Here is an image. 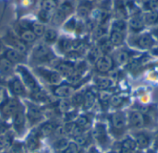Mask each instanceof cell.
Listing matches in <instances>:
<instances>
[{
    "label": "cell",
    "mask_w": 158,
    "mask_h": 153,
    "mask_svg": "<svg viewBox=\"0 0 158 153\" xmlns=\"http://www.w3.org/2000/svg\"><path fill=\"white\" fill-rule=\"evenodd\" d=\"M53 56L50 47L46 43H39L32 50V58L36 62L44 63L50 61Z\"/></svg>",
    "instance_id": "277c9868"
},
{
    "label": "cell",
    "mask_w": 158,
    "mask_h": 153,
    "mask_svg": "<svg viewBox=\"0 0 158 153\" xmlns=\"http://www.w3.org/2000/svg\"><path fill=\"white\" fill-rule=\"evenodd\" d=\"M129 121L131 127L134 128H142L144 126V117L138 111H133L131 113Z\"/></svg>",
    "instance_id": "4fadbf2b"
},
{
    "label": "cell",
    "mask_w": 158,
    "mask_h": 153,
    "mask_svg": "<svg viewBox=\"0 0 158 153\" xmlns=\"http://www.w3.org/2000/svg\"><path fill=\"white\" fill-rule=\"evenodd\" d=\"M55 127L51 122H45L42 124L38 128V136L40 137H49L53 134Z\"/></svg>",
    "instance_id": "2e32d148"
},
{
    "label": "cell",
    "mask_w": 158,
    "mask_h": 153,
    "mask_svg": "<svg viewBox=\"0 0 158 153\" xmlns=\"http://www.w3.org/2000/svg\"><path fill=\"white\" fill-rule=\"evenodd\" d=\"M13 69H14V64L12 62H10L6 57L0 58V72L2 74L8 75L12 73Z\"/></svg>",
    "instance_id": "e0dca14e"
},
{
    "label": "cell",
    "mask_w": 158,
    "mask_h": 153,
    "mask_svg": "<svg viewBox=\"0 0 158 153\" xmlns=\"http://www.w3.org/2000/svg\"><path fill=\"white\" fill-rule=\"evenodd\" d=\"M75 124H76L79 127H81V129H83V130L85 131L86 129H88V128L90 127L91 122H90V119H89L88 116H86V115H80V116H78V118L76 119Z\"/></svg>",
    "instance_id": "cb8c5ba5"
},
{
    "label": "cell",
    "mask_w": 158,
    "mask_h": 153,
    "mask_svg": "<svg viewBox=\"0 0 158 153\" xmlns=\"http://www.w3.org/2000/svg\"><path fill=\"white\" fill-rule=\"evenodd\" d=\"M129 60V54L125 51H120L116 54L115 55V61L118 65L121 66L128 62Z\"/></svg>",
    "instance_id": "1f68e13d"
},
{
    "label": "cell",
    "mask_w": 158,
    "mask_h": 153,
    "mask_svg": "<svg viewBox=\"0 0 158 153\" xmlns=\"http://www.w3.org/2000/svg\"><path fill=\"white\" fill-rule=\"evenodd\" d=\"M110 122H111L112 127L117 131L123 130L124 127H126V117L122 113H119V112L115 113L111 115Z\"/></svg>",
    "instance_id": "8fae6325"
},
{
    "label": "cell",
    "mask_w": 158,
    "mask_h": 153,
    "mask_svg": "<svg viewBox=\"0 0 158 153\" xmlns=\"http://www.w3.org/2000/svg\"><path fill=\"white\" fill-rule=\"evenodd\" d=\"M38 147V139L37 137H30L27 140V148L31 151L36 150Z\"/></svg>",
    "instance_id": "f35d334b"
},
{
    "label": "cell",
    "mask_w": 158,
    "mask_h": 153,
    "mask_svg": "<svg viewBox=\"0 0 158 153\" xmlns=\"http://www.w3.org/2000/svg\"><path fill=\"white\" fill-rule=\"evenodd\" d=\"M95 67L98 72H108L113 67V59L107 54H104L100 56L98 60L95 62Z\"/></svg>",
    "instance_id": "9c48e42d"
},
{
    "label": "cell",
    "mask_w": 158,
    "mask_h": 153,
    "mask_svg": "<svg viewBox=\"0 0 158 153\" xmlns=\"http://www.w3.org/2000/svg\"><path fill=\"white\" fill-rule=\"evenodd\" d=\"M95 103V96L93 92L91 91H87L86 93H84V102H83V107L85 109H90L94 106Z\"/></svg>",
    "instance_id": "7402d4cb"
},
{
    "label": "cell",
    "mask_w": 158,
    "mask_h": 153,
    "mask_svg": "<svg viewBox=\"0 0 158 153\" xmlns=\"http://www.w3.org/2000/svg\"><path fill=\"white\" fill-rule=\"evenodd\" d=\"M8 89L10 90V91L13 93L14 96H26L28 93L27 89L25 88L24 84L22 83L21 79H19V77L18 76H14L12 77L9 81H8Z\"/></svg>",
    "instance_id": "52a82bcc"
},
{
    "label": "cell",
    "mask_w": 158,
    "mask_h": 153,
    "mask_svg": "<svg viewBox=\"0 0 158 153\" xmlns=\"http://www.w3.org/2000/svg\"><path fill=\"white\" fill-rule=\"evenodd\" d=\"M17 72L19 75V79L24 84L27 91H30L32 94L42 91V88L37 78L24 66L19 65L17 66Z\"/></svg>",
    "instance_id": "6da1fadb"
},
{
    "label": "cell",
    "mask_w": 158,
    "mask_h": 153,
    "mask_svg": "<svg viewBox=\"0 0 158 153\" xmlns=\"http://www.w3.org/2000/svg\"><path fill=\"white\" fill-rule=\"evenodd\" d=\"M26 112L24 111V108L19 105V109L16 111V113L12 116V121H13V127L15 132L18 135H20L21 133L24 132L25 129V125H26Z\"/></svg>",
    "instance_id": "5b68a950"
},
{
    "label": "cell",
    "mask_w": 158,
    "mask_h": 153,
    "mask_svg": "<svg viewBox=\"0 0 158 153\" xmlns=\"http://www.w3.org/2000/svg\"><path fill=\"white\" fill-rule=\"evenodd\" d=\"M112 43L110 42V41L109 42H105L101 46H100V50L101 51H103V52H108L109 50H111L112 49Z\"/></svg>",
    "instance_id": "7bdbcfd3"
},
{
    "label": "cell",
    "mask_w": 158,
    "mask_h": 153,
    "mask_svg": "<svg viewBox=\"0 0 158 153\" xmlns=\"http://www.w3.org/2000/svg\"><path fill=\"white\" fill-rule=\"evenodd\" d=\"M143 21L147 24H154L158 21V12L155 10H150L143 17Z\"/></svg>",
    "instance_id": "4dcf8cb0"
},
{
    "label": "cell",
    "mask_w": 158,
    "mask_h": 153,
    "mask_svg": "<svg viewBox=\"0 0 158 153\" xmlns=\"http://www.w3.org/2000/svg\"><path fill=\"white\" fill-rule=\"evenodd\" d=\"M155 33H156V35L158 37V28H156V31H155Z\"/></svg>",
    "instance_id": "f5cc1de1"
},
{
    "label": "cell",
    "mask_w": 158,
    "mask_h": 153,
    "mask_svg": "<svg viewBox=\"0 0 158 153\" xmlns=\"http://www.w3.org/2000/svg\"><path fill=\"white\" fill-rule=\"evenodd\" d=\"M100 100L102 101V102H107L108 100H110V98H111V93H109V92H106V91H102L101 93H100Z\"/></svg>",
    "instance_id": "ee69618b"
},
{
    "label": "cell",
    "mask_w": 158,
    "mask_h": 153,
    "mask_svg": "<svg viewBox=\"0 0 158 153\" xmlns=\"http://www.w3.org/2000/svg\"><path fill=\"white\" fill-rule=\"evenodd\" d=\"M87 153H100V151L97 150V148H96V147L92 146V147H90V149L88 150Z\"/></svg>",
    "instance_id": "7dc6e473"
},
{
    "label": "cell",
    "mask_w": 158,
    "mask_h": 153,
    "mask_svg": "<svg viewBox=\"0 0 158 153\" xmlns=\"http://www.w3.org/2000/svg\"><path fill=\"white\" fill-rule=\"evenodd\" d=\"M91 9H92V4L90 2H88V1H84V2H82L79 6V7H78V13H79L80 16L85 17V16H87L90 13Z\"/></svg>",
    "instance_id": "83f0119b"
},
{
    "label": "cell",
    "mask_w": 158,
    "mask_h": 153,
    "mask_svg": "<svg viewBox=\"0 0 158 153\" xmlns=\"http://www.w3.org/2000/svg\"><path fill=\"white\" fill-rule=\"evenodd\" d=\"M4 57H6V59H8L10 62H12L13 64H19L24 61V54L18 52L17 50L13 49V48H7L5 51L4 54Z\"/></svg>",
    "instance_id": "7c38bea8"
},
{
    "label": "cell",
    "mask_w": 158,
    "mask_h": 153,
    "mask_svg": "<svg viewBox=\"0 0 158 153\" xmlns=\"http://www.w3.org/2000/svg\"><path fill=\"white\" fill-rule=\"evenodd\" d=\"M109 153H117V152H115V151H111V152H109Z\"/></svg>",
    "instance_id": "db71d44e"
},
{
    "label": "cell",
    "mask_w": 158,
    "mask_h": 153,
    "mask_svg": "<svg viewBox=\"0 0 158 153\" xmlns=\"http://www.w3.org/2000/svg\"><path fill=\"white\" fill-rule=\"evenodd\" d=\"M134 140L137 144V147L141 149H147L151 144V138L149 137L148 134L143 133V132L137 133L135 135Z\"/></svg>",
    "instance_id": "5bb4252c"
},
{
    "label": "cell",
    "mask_w": 158,
    "mask_h": 153,
    "mask_svg": "<svg viewBox=\"0 0 158 153\" xmlns=\"http://www.w3.org/2000/svg\"><path fill=\"white\" fill-rule=\"evenodd\" d=\"M44 42L46 44L55 42L57 39V32L56 30H53V29H48L45 30L44 34Z\"/></svg>",
    "instance_id": "44dd1931"
},
{
    "label": "cell",
    "mask_w": 158,
    "mask_h": 153,
    "mask_svg": "<svg viewBox=\"0 0 158 153\" xmlns=\"http://www.w3.org/2000/svg\"><path fill=\"white\" fill-rule=\"evenodd\" d=\"M122 102H123V99H122L120 96H118V95L111 96V98H110V100H109L110 105L113 106V107H115V108L119 107V106L122 104Z\"/></svg>",
    "instance_id": "8d00e7d4"
},
{
    "label": "cell",
    "mask_w": 158,
    "mask_h": 153,
    "mask_svg": "<svg viewBox=\"0 0 158 153\" xmlns=\"http://www.w3.org/2000/svg\"><path fill=\"white\" fill-rule=\"evenodd\" d=\"M145 3H146L147 7H148L150 10H152L153 8L157 7L158 6V0H148V1H146Z\"/></svg>",
    "instance_id": "f6af8a7d"
},
{
    "label": "cell",
    "mask_w": 158,
    "mask_h": 153,
    "mask_svg": "<svg viewBox=\"0 0 158 153\" xmlns=\"http://www.w3.org/2000/svg\"><path fill=\"white\" fill-rule=\"evenodd\" d=\"M19 105L20 103L17 98H6L0 103V115L4 119L12 117Z\"/></svg>",
    "instance_id": "3957f363"
},
{
    "label": "cell",
    "mask_w": 158,
    "mask_h": 153,
    "mask_svg": "<svg viewBox=\"0 0 158 153\" xmlns=\"http://www.w3.org/2000/svg\"><path fill=\"white\" fill-rule=\"evenodd\" d=\"M67 15L61 10V9H56L54 14H52V18H51V22L55 25V26H58L60 24L63 23V21L66 19Z\"/></svg>",
    "instance_id": "d6986e66"
},
{
    "label": "cell",
    "mask_w": 158,
    "mask_h": 153,
    "mask_svg": "<svg viewBox=\"0 0 158 153\" xmlns=\"http://www.w3.org/2000/svg\"><path fill=\"white\" fill-rule=\"evenodd\" d=\"M70 102L72 103L73 107H80L83 105V102H84V94L78 92V93H74L71 98H70Z\"/></svg>",
    "instance_id": "4316f807"
},
{
    "label": "cell",
    "mask_w": 158,
    "mask_h": 153,
    "mask_svg": "<svg viewBox=\"0 0 158 153\" xmlns=\"http://www.w3.org/2000/svg\"><path fill=\"white\" fill-rule=\"evenodd\" d=\"M95 84L99 89L106 90V89H108L113 86V81L108 78L99 77L95 79Z\"/></svg>",
    "instance_id": "ffe728a7"
},
{
    "label": "cell",
    "mask_w": 158,
    "mask_h": 153,
    "mask_svg": "<svg viewBox=\"0 0 158 153\" xmlns=\"http://www.w3.org/2000/svg\"><path fill=\"white\" fill-rule=\"evenodd\" d=\"M145 153H156V151L154 150H149V151H147Z\"/></svg>",
    "instance_id": "816d5d0a"
},
{
    "label": "cell",
    "mask_w": 158,
    "mask_h": 153,
    "mask_svg": "<svg viewBox=\"0 0 158 153\" xmlns=\"http://www.w3.org/2000/svg\"><path fill=\"white\" fill-rule=\"evenodd\" d=\"M31 30L33 31V33L37 36V37H41L44 36V31H45V27L43 23L40 22H33L31 24Z\"/></svg>",
    "instance_id": "603a6c76"
},
{
    "label": "cell",
    "mask_w": 158,
    "mask_h": 153,
    "mask_svg": "<svg viewBox=\"0 0 158 153\" xmlns=\"http://www.w3.org/2000/svg\"><path fill=\"white\" fill-rule=\"evenodd\" d=\"M100 51H101L100 49L94 48V49H93V50L90 52V54H89V58H90V60H91L92 62H96V61L98 60V58L100 57V54H99Z\"/></svg>",
    "instance_id": "60d3db41"
},
{
    "label": "cell",
    "mask_w": 158,
    "mask_h": 153,
    "mask_svg": "<svg viewBox=\"0 0 158 153\" xmlns=\"http://www.w3.org/2000/svg\"><path fill=\"white\" fill-rule=\"evenodd\" d=\"M78 153H87V151H86L84 149H80V150H79V151H78Z\"/></svg>",
    "instance_id": "f907efd6"
},
{
    "label": "cell",
    "mask_w": 158,
    "mask_h": 153,
    "mask_svg": "<svg viewBox=\"0 0 158 153\" xmlns=\"http://www.w3.org/2000/svg\"><path fill=\"white\" fill-rule=\"evenodd\" d=\"M51 18H52V14L48 11H45L44 9L40 10L39 12V19L42 22H48L51 21Z\"/></svg>",
    "instance_id": "74e56055"
},
{
    "label": "cell",
    "mask_w": 158,
    "mask_h": 153,
    "mask_svg": "<svg viewBox=\"0 0 158 153\" xmlns=\"http://www.w3.org/2000/svg\"><path fill=\"white\" fill-rule=\"evenodd\" d=\"M118 153H134V151H131V150H128V149L120 147V149L118 151Z\"/></svg>",
    "instance_id": "c3c4849f"
},
{
    "label": "cell",
    "mask_w": 158,
    "mask_h": 153,
    "mask_svg": "<svg viewBox=\"0 0 158 153\" xmlns=\"http://www.w3.org/2000/svg\"><path fill=\"white\" fill-rule=\"evenodd\" d=\"M75 142L80 146L81 147H84L85 145H87L89 143V137H88V134H86L85 132L82 133L81 135L78 136L75 138Z\"/></svg>",
    "instance_id": "e575fe53"
},
{
    "label": "cell",
    "mask_w": 158,
    "mask_h": 153,
    "mask_svg": "<svg viewBox=\"0 0 158 153\" xmlns=\"http://www.w3.org/2000/svg\"><path fill=\"white\" fill-rule=\"evenodd\" d=\"M66 28L68 29V30H75V28H76V26H75V19H70V20H69L68 22H67V24H66Z\"/></svg>",
    "instance_id": "bcb514c9"
},
{
    "label": "cell",
    "mask_w": 158,
    "mask_h": 153,
    "mask_svg": "<svg viewBox=\"0 0 158 153\" xmlns=\"http://www.w3.org/2000/svg\"><path fill=\"white\" fill-rule=\"evenodd\" d=\"M138 45L142 48H149L153 45L154 43V40L152 38V36L150 34H143L138 38Z\"/></svg>",
    "instance_id": "ac0fdd59"
},
{
    "label": "cell",
    "mask_w": 158,
    "mask_h": 153,
    "mask_svg": "<svg viewBox=\"0 0 158 153\" xmlns=\"http://www.w3.org/2000/svg\"><path fill=\"white\" fill-rule=\"evenodd\" d=\"M52 93L54 96L62 99H69L75 93L74 87L70 84L61 83L57 86H52Z\"/></svg>",
    "instance_id": "8992f818"
},
{
    "label": "cell",
    "mask_w": 158,
    "mask_h": 153,
    "mask_svg": "<svg viewBox=\"0 0 158 153\" xmlns=\"http://www.w3.org/2000/svg\"><path fill=\"white\" fill-rule=\"evenodd\" d=\"M155 147L158 148V132L156 133V137H155Z\"/></svg>",
    "instance_id": "681fc988"
},
{
    "label": "cell",
    "mask_w": 158,
    "mask_h": 153,
    "mask_svg": "<svg viewBox=\"0 0 158 153\" xmlns=\"http://www.w3.org/2000/svg\"><path fill=\"white\" fill-rule=\"evenodd\" d=\"M28 108L26 112V118L28 119L29 123L31 124V126L39 123L42 120L43 117V113L42 111L35 105L34 103H27Z\"/></svg>",
    "instance_id": "ba28073f"
},
{
    "label": "cell",
    "mask_w": 158,
    "mask_h": 153,
    "mask_svg": "<svg viewBox=\"0 0 158 153\" xmlns=\"http://www.w3.org/2000/svg\"><path fill=\"white\" fill-rule=\"evenodd\" d=\"M35 72L40 79L51 86H57L63 82V77L56 69H51L45 66H37L35 67Z\"/></svg>",
    "instance_id": "7a4b0ae2"
},
{
    "label": "cell",
    "mask_w": 158,
    "mask_h": 153,
    "mask_svg": "<svg viewBox=\"0 0 158 153\" xmlns=\"http://www.w3.org/2000/svg\"><path fill=\"white\" fill-rule=\"evenodd\" d=\"M123 40H124V36H123L122 32H119V31H117V30H113L111 32L109 41L112 43V45H119V44L122 43Z\"/></svg>",
    "instance_id": "d4e9b609"
},
{
    "label": "cell",
    "mask_w": 158,
    "mask_h": 153,
    "mask_svg": "<svg viewBox=\"0 0 158 153\" xmlns=\"http://www.w3.org/2000/svg\"><path fill=\"white\" fill-rule=\"evenodd\" d=\"M125 29H126V23L122 19L117 20L113 24V30H117V31L122 32Z\"/></svg>",
    "instance_id": "ab89813d"
},
{
    "label": "cell",
    "mask_w": 158,
    "mask_h": 153,
    "mask_svg": "<svg viewBox=\"0 0 158 153\" xmlns=\"http://www.w3.org/2000/svg\"><path fill=\"white\" fill-rule=\"evenodd\" d=\"M19 40H21L23 42H32L35 41V39L37 38V36L33 33V31L30 29H24V28H20L19 33Z\"/></svg>",
    "instance_id": "9a60e30c"
},
{
    "label": "cell",
    "mask_w": 158,
    "mask_h": 153,
    "mask_svg": "<svg viewBox=\"0 0 158 153\" xmlns=\"http://www.w3.org/2000/svg\"><path fill=\"white\" fill-rule=\"evenodd\" d=\"M41 6H42V9L51 12L56 8L57 2H56V0H43L41 3Z\"/></svg>",
    "instance_id": "f546056e"
},
{
    "label": "cell",
    "mask_w": 158,
    "mask_h": 153,
    "mask_svg": "<svg viewBox=\"0 0 158 153\" xmlns=\"http://www.w3.org/2000/svg\"><path fill=\"white\" fill-rule=\"evenodd\" d=\"M93 137L94 138L95 140L98 141V143H100L101 145H105L108 141V137H107L106 127L103 124H97L94 129Z\"/></svg>",
    "instance_id": "30bf717a"
},
{
    "label": "cell",
    "mask_w": 158,
    "mask_h": 153,
    "mask_svg": "<svg viewBox=\"0 0 158 153\" xmlns=\"http://www.w3.org/2000/svg\"><path fill=\"white\" fill-rule=\"evenodd\" d=\"M59 9H61V10L68 16V15H69V13H71V11H72V6H71V4H70L69 2H64V3L61 4Z\"/></svg>",
    "instance_id": "b9f144b4"
},
{
    "label": "cell",
    "mask_w": 158,
    "mask_h": 153,
    "mask_svg": "<svg viewBox=\"0 0 158 153\" xmlns=\"http://www.w3.org/2000/svg\"><path fill=\"white\" fill-rule=\"evenodd\" d=\"M69 139H67V138L64 137V138L56 139L53 145H54V149H55V150H56V151H58L61 152V151L69 145Z\"/></svg>",
    "instance_id": "f1b7e54d"
},
{
    "label": "cell",
    "mask_w": 158,
    "mask_h": 153,
    "mask_svg": "<svg viewBox=\"0 0 158 153\" xmlns=\"http://www.w3.org/2000/svg\"><path fill=\"white\" fill-rule=\"evenodd\" d=\"M144 21L139 17H133L130 19V27L133 30H140L143 28Z\"/></svg>",
    "instance_id": "484cf974"
},
{
    "label": "cell",
    "mask_w": 158,
    "mask_h": 153,
    "mask_svg": "<svg viewBox=\"0 0 158 153\" xmlns=\"http://www.w3.org/2000/svg\"><path fill=\"white\" fill-rule=\"evenodd\" d=\"M120 147H121V148L128 149V150H131V151H135L136 148H137V144H136L134 139L127 138V139H125L121 142Z\"/></svg>",
    "instance_id": "d6a6232c"
},
{
    "label": "cell",
    "mask_w": 158,
    "mask_h": 153,
    "mask_svg": "<svg viewBox=\"0 0 158 153\" xmlns=\"http://www.w3.org/2000/svg\"><path fill=\"white\" fill-rule=\"evenodd\" d=\"M71 43L72 42L67 39H61L58 42V47L62 52H68L71 49Z\"/></svg>",
    "instance_id": "d590c367"
},
{
    "label": "cell",
    "mask_w": 158,
    "mask_h": 153,
    "mask_svg": "<svg viewBox=\"0 0 158 153\" xmlns=\"http://www.w3.org/2000/svg\"><path fill=\"white\" fill-rule=\"evenodd\" d=\"M143 1H144V2H146V1H148V0H143Z\"/></svg>",
    "instance_id": "11a10c76"
},
{
    "label": "cell",
    "mask_w": 158,
    "mask_h": 153,
    "mask_svg": "<svg viewBox=\"0 0 158 153\" xmlns=\"http://www.w3.org/2000/svg\"><path fill=\"white\" fill-rule=\"evenodd\" d=\"M80 147L75 141H69V145L61 151V153H78Z\"/></svg>",
    "instance_id": "836d02e7"
}]
</instances>
